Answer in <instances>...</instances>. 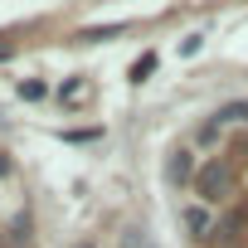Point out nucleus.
I'll return each mask as SVG.
<instances>
[{"label":"nucleus","instance_id":"obj_1","mask_svg":"<svg viewBox=\"0 0 248 248\" xmlns=\"http://www.w3.org/2000/svg\"><path fill=\"white\" fill-rule=\"evenodd\" d=\"M195 185H200L204 200H229V195H233V166H229L224 156H214V161H204V166L195 170Z\"/></svg>","mask_w":248,"mask_h":248},{"label":"nucleus","instance_id":"obj_2","mask_svg":"<svg viewBox=\"0 0 248 248\" xmlns=\"http://www.w3.org/2000/svg\"><path fill=\"white\" fill-rule=\"evenodd\" d=\"M190 180H195V156H190L185 146H175V151L166 156V185L180 190V185H190Z\"/></svg>","mask_w":248,"mask_h":248},{"label":"nucleus","instance_id":"obj_3","mask_svg":"<svg viewBox=\"0 0 248 248\" xmlns=\"http://www.w3.org/2000/svg\"><path fill=\"white\" fill-rule=\"evenodd\" d=\"M214 122H219V127H224V122H248V97H243V102H229V107H219V117H214Z\"/></svg>","mask_w":248,"mask_h":248},{"label":"nucleus","instance_id":"obj_4","mask_svg":"<svg viewBox=\"0 0 248 248\" xmlns=\"http://www.w3.org/2000/svg\"><path fill=\"white\" fill-rule=\"evenodd\" d=\"M151 73H156V54H141V59L132 63V73H127V78H132V83H146Z\"/></svg>","mask_w":248,"mask_h":248},{"label":"nucleus","instance_id":"obj_5","mask_svg":"<svg viewBox=\"0 0 248 248\" xmlns=\"http://www.w3.org/2000/svg\"><path fill=\"white\" fill-rule=\"evenodd\" d=\"M185 229L190 233H209V214L204 209H185Z\"/></svg>","mask_w":248,"mask_h":248},{"label":"nucleus","instance_id":"obj_6","mask_svg":"<svg viewBox=\"0 0 248 248\" xmlns=\"http://www.w3.org/2000/svg\"><path fill=\"white\" fill-rule=\"evenodd\" d=\"M44 93H49V88H44L39 78H25V83H20V97H25V102H39Z\"/></svg>","mask_w":248,"mask_h":248},{"label":"nucleus","instance_id":"obj_7","mask_svg":"<svg viewBox=\"0 0 248 248\" xmlns=\"http://www.w3.org/2000/svg\"><path fill=\"white\" fill-rule=\"evenodd\" d=\"M112 34H122V25H102V30H83V39H112Z\"/></svg>","mask_w":248,"mask_h":248},{"label":"nucleus","instance_id":"obj_8","mask_svg":"<svg viewBox=\"0 0 248 248\" xmlns=\"http://www.w3.org/2000/svg\"><path fill=\"white\" fill-rule=\"evenodd\" d=\"M78 93H83V83H78V78H68V83L59 88V97H63V102H78Z\"/></svg>","mask_w":248,"mask_h":248},{"label":"nucleus","instance_id":"obj_9","mask_svg":"<svg viewBox=\"0 0 248 248\" xmlns=\"http://www.w3.org/2000/svg\"><path fill=\"white\" fill-rule=\"evenodd\" d=\"M180 54H185V59H195V54H200V34H190V39H180Z\"/></svg>","mask_w":248,"mask_h":248},{"label":"nucleus","instance_id":"obj_10","mask_svg":"<svg viewBox=\"0 0 248 248\" xmlns=\"http://www.w3.org/2000/svg\"><path fill=\"white\" fill-rule=\"evenodd\" d=\"M0 175H10V156L5 151H0Z\"/></svg>","mask_w":248,"mask_h":248},{"label":"nucleus","instance_id":"obj_11","mask_svg":"<svg viewBox=\"0 0 248 248\" xmlns=\"http://www.w3.org/2000/svg\"><path fill=\"white\" fill-rule=\"evenodd\" d=\"M0 59H10V44H5V39H0Z\"/></svg>","mask_w":248,"mask_h":248},{"label":"nucleus","instance_id":"obj_12","mask_svg":"<svg viewBox=\"0 0 248 248\" xmlns=\"http://www.w3.org/2000/svg\"><path fill=\"white\" fill-rule=\"evenodd\" d=\"M0 248H5V238H0Z\"/></svg>","mask_w":248,"mask_h":248}]
</instances>
